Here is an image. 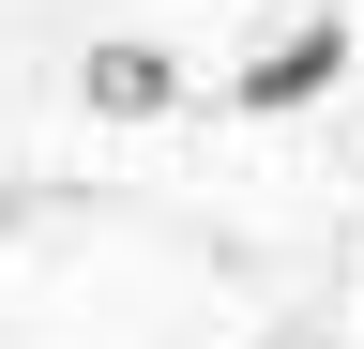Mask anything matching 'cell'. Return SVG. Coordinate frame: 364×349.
<instances>
[{"mask_svg": "<svg viewBox=\"0 0 364 349\" xmlns=\"http://www.w3.org/2000/svg\"><path fill=\"white\" fill-rule=\"evenodd\" d=\"M76 92H91V122H167V107H182V61H167V46H91Z\"/></svg>", "mask_w": 364, "mask_h": 349, "instance_id": "2", "label": "cell"}, {"mask_svg": "<svg viewBox=\"0 0 364 349\" xmlns=\"http://www.w3.org/2000/svg\"><path fill=\"white\" fill-rule=\"evenodd\" d=\"M334 76H349V16H304L273 61H243V122H289V107L334 92Z\"/></svg>", "mask_w": 364, "mask_h": 349, "instance_id": "1", "label": "cell"}]
</instances>
